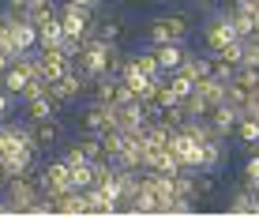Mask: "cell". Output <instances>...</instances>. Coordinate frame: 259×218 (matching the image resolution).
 I'll list each match as a JSON object with an SVG mask.
<instances>
[{
	"label": "cell",
	"mask_w": 259,
	"mask_h": 218,
	"mask_svg": "<svg viewBox=\"0 0 259 218\" xmlns=\"http://www.w3.org/2000/svg\"><path fill=\"white\" fill-rule=\"evenodd\" d=\"M237 117H240V109H237V105H229V102H218V105H210V109H207V121H210L214 135H226V139L233 135Z\"/></svg>",
	"instance_id": "1"
},
{
	"label": "cell",
	"mask_w": 259,
	"mask_h": 218,
	"mask_svg": "<svg viewBox=\"0 0 259 218\" xmlns=\"http://www.w3.org/2000/svg\"><path fill=\"white\" fill-rule=\"evenodd\" d=\"M49 199H53V211H57V214H87L83 188H64V192H57Z\"/></svg>",
	"instance_id": "3"
},
{
	"label": "cell",
	"mask_w": 259,
	"mask_h": 218,
	"mask_svg": "<svg viewBox=\"0 0 259 218\" xmlns=\"http://www.w3.org/2000/svg\"><path fill=\"white\" fill-rule=\"evenodd\" d=\"M128 102H139L136 90L124 83V79H117V90H113V105H128Z\"/></svg>",
	"instance_id": "25"
},
{
	"label": "cell",
	"mask_w": 259,
	"mask_h": 218,
	"mask_svg": "<svg viewBox=\"0 0 259 218\" xmlns=\"http://www.w3.org/2000/svg\"><path fill=\"white\" fill-rule=\"evenodd\" d=\"M181 105H184V113H188V117H207V109H210V105H207V98H203L195 87H192V94H188V98H181Z\"/></svg>",
	"instance_id": "21"
},
{
	"label": "cell",
	"mask_w": 259,
	"mask_h": 218,
	"mask_svg": "<svg viewBox=\"0 0 259 218\" xmlns=\"http://www.w3.org/2000/svg\"><path fill=\"white\" fill-rule=\"evenodd\" d=\"M229 83H237L240 90H248V94H252V90L259 87V68H252V64H237Z\"/></svg>",
	"instance_id": "17"
},
{
	"label": "cell",
	"mask_w": 259,
	"mask_h": 218,
	"mask_svg": "<svg viewBox=\"0 0 259 218\" xmlns=\"http://www.w3.org/2000/svg\"><path fill=\"white\" fill-rule=\"evenodd\" d=\"M218 0H192V12H210Z\"/></svg>",
	"instance_id": "29"
},
{
	"label": "cell",
	"mask_w": 259,
	"mask_h": 218,
	"mask_svg": "<svg viewBox=\"0 0 259 218\" xmlns=\"http://www.w3.org/2000/svg\"><path fill=\"white\" fill-rule=\"evenodd\" d=\"M128 64L136 68V71H143V76H147V79H162V76H165V71L158 68L154 45H150V49H143V53H136V57H128Z\"/></svg>",
	"instance_id": "11"
},
{
	"label": "cell",
	"mask_w": 259,
	"mask_h": 218,
	"mask_svg": "<svg viewBox=\"0 0 259 218\" xmlns=\"http://www.w3.org/2000/svg\"><path fill=\"white\" fill-rule=\"evenodd\" d=\"M53 15H57V0H30V4H26V15H23V19H30L34 26H38V23L53 19Z\"/></svg>",
	"instance_id": "15"
},
{
	"label": "cell",
	"mask_w": 259,
	"mask_h": 218,
	"mask_svg": "<svg viewBox=\"0 0 259 218\" xmlns=\"http://www.w3.org/2000/svg\"><path fill=\"white\" fill-rule=\"evenodd\" d=\"M207 57H210V79L229 83V79H233V64H229V60H222L218 53H207Z\"/></svg>",
	"instance_id": "22"
},
{
	"label": "cell",
	"mask_w": 259,
	"mask_h": 218,
	"mask_svg": "<svg viewBox=\"0 0 259 218\" xmlns=\"http://www.w3.org/2000/svg\"><path fill=\"white\" fill-rule=\"evenodd\" d=\"M195 177V192H199V199H214L218 196V169H192Z\"/></svg>",
	"instance_id": "12"
},
{
	"label": "cell",
	"mask_w": 259,
	"mask_h": 218,
	"mask_svg": "<svg viewBox=\"0 0 259 218\" xmlns=\"http://www.w3.org/2000/svg\"><path fill=\"white\" fill-rule=\"evenodd\" d=\"M75 147L83 151V158H87V162H98V158H105V154H102V139H98V132H79Z\"/></svg>",
	"instance_id": "16"
},
{
	"label": "cell",
	"mask_w": 259,
	"mask_h": 218,
	"mask_svg": "<svg viewBox=\"0 0 259 218\" xmlns=\"http://www.w3.org/2000/svg\"><path fill=\"white\" fill-rule=\"evenodd\" d=\"M98 139H102V154L113 158V154L120 151V143H124V132L120 128H105V132H98Z\"/></svg>",
	"instance_id": "20"
},
{
	"label": "cell",
	"mask_w": 259,
	"mask_h": 218,
	"mask_svg": "<svg viewBox=\"0 0 259 218\" xmlns=\"http://www.w3.org/2000/svg\"><path fill=\"white\" fill-rule=\"evenodd\" d=\"M64 162H68V166H79V162H87V158H83V151H79L75 143H71V147L64 151Z\"/></svg>",
	"instance_id": "27"
},
{
	"label": "cell",
	"mask_w": 259,
	"mask_h": 218,
	"mask_svg": "<svg viewBox=\"0 0 259 218\" xmlns=\"http://www.w3.org/2000/svg\"><path fill=\"white\" fill-rule=\"evenodd\" d=\"M229 158V139H222V135H210L207 143H203V169H222Z\"/></svg>",
	"instance_id": "6"
},
{
	"label": "cell",
	"mask_w": 259,
	"mask_h": 218,
	"mask_svg": "<svg viewBox=\"0 0 259 218\" xmlns=\"http://www.w3.org/2000/svg\"><path fill=\"white\" fill-rule=\"evenodd\" d=\"M12 45H15V57H23V53L38 49V26L30 19H12Z\"/></svg>",
	"instance_id": "2"
},
{
	"label": "cell",
	"mask_w": 259,
	"mask_h": 218,
	"mask_svg": "<svg viewBox=\"0 0 259 218\" xmlns=\"http://www.w3.org/2000/svg\"><path fill=\"white\" fill-rule=\"evenodd\" d=\"M102 4H117V0H102Z\"/></svg>",
	"instance_id": "33"
},
{
	"label": "cell",
	"mask_w": 259,
	"mask_h": 218,
	"mask_svg": "<svg viewBox=\"0 0 259 218\" xmlns=\"http://www.w3.org/2000/svg\"><path fill=\"white\" fill-rule=\"evenodd\" d=\"M23 105H26V121H30V124H38V121H53V117L64 109V105L57 102V98H49V94L30 98V102H23Z\"/></svg>",
	"instance_id": "4"
},
{
	"label": "cell",
	"mask_w": 259,
	"mask_h": 218,
	"mask_svg": "<svg viewBox=\"0 0 259 218\" xmlns=\"http://www.w3.org/2000/svg\"><path fill=\"white\" fill-rule=\"evenodd\" d=\"M226 211L229 214H259V196H252L244 188V180L233 188V196H229V203H226Z\"/></svg>",
	"instance_id": "8"
},
{
	"label": "cell",
	"mask_w": 259,
	"mask_h": 218,
	"mask_svg": "<svg viewBox=\"0 0 259 218\" xmlns=\"http://www.w3.org/2000/svg\"><path fill=\"white\" fill-rule=\"evenodd\" d=\"M147 42L154 45V49H158V45H165V42H177L173 34H169V26H165V19H162V15H158V19L147 26Z\"/></svg>",
	"instance_id": "19"
},
{
	"label": "cell",
	"mask_w": 259,
	"mask_h": 218,
	"mask_svg": "<svg viewBox=\"0 0 259 218\" xmlns=\"http://www.w3.org/2000/svg\"><path fill=\"white\" fill-rule=\"evenodd\" d=\"M4 177H8V166H4V158H0V185H4Z\"/></svg>",
	"instance_id": "32"
},
{
	"label": "cell",
	"mask_w": 259,
	"mask_h": 218,
	"mask_svg": "<svg viewBox=\"0 0 259 218\" xmlns=\"http://www.w3.org/2000/svg\"><path fill=\"white\" fill-rule=\"evenodd\" d=\"M240 64L259 68V34H248V38H240Z\"/></svg>",
	"instance_id": "18"
},
{
	"label": "cell",
	"mask_w": 259,
	"mask_h": 218,
	"mask_svg": "<svg viewBox=\"0 0 259 218\" xmlns=\"http://www.w3.org/2000/svg\"><path fill=\"white\" fill-rule=\"evenodd\" d=\"M162 19H165V26H169V34H173L177 42H184V38L192 34V19H195V12H192V8H177V12H165Z\"/></svg>",
	"instance_id": "9"
},
{
	"label": "cell",
	"mask_w": 259,
	"mask_h": 218,
	"mask_svg": "<svg viewBox=\"0 0 259 218\" xmlns=\"http://www.w3.org/2000/svg\"><path fill=\"white\" fill-rule=\"evenodd\" d=\"M87 185H94V166H91V162L71 166V188H87Z\"/></svg>",
	"instance_id": "23"
},
{
	"label": "cell",
	"mask_w": 259,
	"mask_h": 218,
	"mask_svg": "<svg viewBox=\"0 0 259 218\" xmlns=\"http://www.w3.org/2000/svg\"><path fill=\"white\" fill-rule=\"evenodd\" d=\"M244 188H248L252 196H259V173H255V177H244Z\"/></svg>",
	"instance_id": "30"
},
{
	"label": "cell",
	"mask_w": 259,
	"mask_h": 218,
	"mask_svg": "<svg viewBox=\"0 0 259 218\" xmlns=\"http://www.w3.org/2000/svg\"><path fill=\"white\" fill-rule=\"evenodd\" d=\"M8 109H12V94H8V90L0 87V121L8 117Z\"/></svg>",
	"instance_id": "28"
},
{
	"label": "cell",
	"mask_w": 259,
	"mask_h": 218,
	"mask_svg": "<svg viewBox=\"0 0 259 218\" xmlns=\"http://www.w3.org/2000/svg\"><path fill=\"white\" fill-rule=\"evenodd\" d=\"M184 117H188V113H184V105L177 102V105H165V109H162V117H158V121H162L165 128H181V124H184Z\"/></svg>",
	"instance_id": "24"
},
{
	"label": "cell",
	"mask_w": 259,
	"mask_h": 218,
	"mask_svg": "<svg viewBox=\"0 0 259 218\" xmlns=\"http://www.w3.org/2000/svg\"><path fill=\"white\" fill-rule=\"evenodd\" d=\"M30 128H34V147H38V154H49V151L60 143V124H57V117H53V121H38V124H30Z\"/></svg>",
	"instance_id": "5"
},
{
	"label": "cell",
	"mask_w": 259,
	"mask_h": 218,
	"mask_svg": "<svg viewBox=\"0 0 259 218\" xmlns=\"http://www.w3.org/2000/svg\"><path fill=\"white\" fill-rule=\"evenodd\" d=\"M154 57H158V68H162V71H177V64L184 60V42H165V45H158Z\"/></svg>",
	"instance_id": "10"
},
{
	"label": "cell",
	"mask_w": 259,
	"mask_h": 218,
	"mask_svg": "<svg viewBox=\"0 0 259 218\" xmlns=\"http://www.w3.org/2000/svg\"><path fill=\"white\" fill-rule=\"evenodd\" d=\"M94 38L117 45V42L124 38V19H117V15H98V12H94Z\"/></svg>",
	"instance_id": "7"
},
{
	"label": "cell",
	"mask_w": 259,
	"mask_h": 218,
	"mask_svg": "<svg viewBox=\"0 0 259 218\" xmlns=\"http://www.w3.org/2000/svg\"><path fill=\"white\" fill-rule=\"evenodd\" d=\"M71 4H83V8H102V0H71Z\"/></svg>",
	"instance_id": "31"
},
{
	"label": "cell",
	"mask_w": 259,
	"mask_h": 218,
	"mask_svg": "<svg viewBox=\"0 0 259 218\" xmlns=\"http://www.w3.org/2000/svg\"><path fill=\"white\" fill-rule=\"evenodd\" d=\"M218 57L222 60H229V64H240V38H233V42H229V45H222V49H218Z\"/></svg>",
	"instance_id": "26"
},
{
	"label": "cell",
	"mask_w": 259,
	"mask_h": 218,
	"mask_svg": "<svg viewBox=\"0 0 259 218\" xmlns=\"http://www.w3.org/2000/svg\"><path fill=\"white\" fill-rule=\"evenodd\" d=\"M60 38H64V26H60V15H53V19L38 23V49H53Z\"/></svg>",
	"instance_id": "13"
},
{
	"label": "cell",
	"mask_w": 259,
	"mask_h": 218,
	"mask_svg": "<svg viewBox=\"0 0 259 218\" xmlns=\"http://www.w3.org/2000/svg\"><path fill=\"white\" fill-rule=\"evenodd\" d=\"M94 94V102H113V90H117V76H109V71H102V76L91 79V87H87Z\"/></svg>",
	"instance_id": "14"
}]
</instances>
